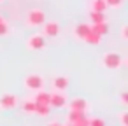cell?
Masks as SVG:
<instances>
[{"instance_id": "6da1fadb", "label": "cell", "mask_w": 128, "mask_h": 126, "mask_svg": "<svg viewBox=\"0 0 128 126\" xmlns=\"http://www.w3.org/2000/svg\"><path fill=\"white\" fill-rule=\"evenodd\" d=\"M44 21H46L44 11H40V9L28 11V14H26V25H30V26H40V25H44Z\"/></svg>"}, {"instance_id": "7a4b0ae2", "label": "cell", "mask_w": 128, "mask_h": 126, "mask_svg": "<svg viewBox=\"0 0 128 126\" xmlns=\"http://www.w3.org/2000/svg\"><path fill=\"white\" fill-rule=\"evenodd\" d=\"M121 63H123V60H121V56L118 53H105L104 54V65H105V68L118 70L121 67Z\"/></svg>"}, {"instance_id": "3957f363", "label": "cell", "mask_w": 128, "mask_h": 126, "mask_svg": "<svg viewBox=\"0 0 128 126\" xmlns=\"http://www.w3.org/2000/svg\"><path fill=\"white\" fill-rule=\"evenodd\" d=\"M25 86H26V89H30V91H39V89H42L44 81H42V77H40V75L30 74V75H26V77H25Z\"/></svg>"}, {"instance_id": "277c9868", "label": "cell", "mask_w": 128, "mask_h": 126, "mask_svg": "<svg viewBox=\"0 0 128 126\" xmlns=\"http://www.w3.org/2000/svg\"><path fill=\"white\" fill-rule=\"evenodd\" d=\"M18 105V98L14 95H2L0 96V109H4V110H9V109H14Z\"/></svg>"}, {"instance_id": "5b68a950", "label": "cell", "mask_w": 128, "mask_h": 126, "mask_svg": "<svg viewBox=\"0 0 128 126\" xmlns=\"http://www.w3.org/2000/svg\"><path fill=\"white\" fill-rule=\"evenodd\" d=\"M49 105H53V107H58V109L65 107V105H67V98H65V95H63L62 91L51 93V96H49Z\"/></svg>"}, {"instance_id": "8992f818", "label": "cell", "mask_w": 128, "mask_h": 126, "mask_svg": "<svg viewBox=\"0 0 128 126\" xmlns=\"http://www.w3.org/2000/svg\"><path fill=\"white\" fill-rule=\"evenodd\" d=\"M44 46H46L44 35H32V37L28 39V47H30V49L39 51V49H44Z\"/></svg>"}, {"instance_id": "52a82bcc", "label": "cell", "mask_w": 128, "mask_h": 126, "mask_svg": "<svg viewBox=\"0 0 128 126\" xmlns=\"http://www.w3.org/2000/svg\"><path fill=\"white\" fill-rule=\"evenodd\" d=\"M60 33V25L56 21H48L44 23V35L48 37H56Z\"/></svg>"}, {"instance_id": "ba28073f", "label": "cell", "mask_w": 128, "mask_h": 126, "mask_svg": "<svg viewBox=\"0 0 128 126\" xmlns=\"http://www.w3.org/2000/svg\"><path fill=\"white\" fill-rule=\"evenodd\" d=\"M70 110H79V112H86L88 110V102L84 98H74L70 103H68Z\"/></svg>"}, {"instance_id": "9c48e42d", "label": "cell", "mask_w": 128, "mask_h": 126, "mask_svg": "<svg viewBox=\"0 0 128 126\" xmlns=\"http://www.w3.org/2000/svg\"><path fill=\"white\" fill-rule=\"evenodd\" d=\"M67 86H68V79H67L65 75H58V77L53 79V88H54L56 91H65Z\"/></svg>"}, {"instance_id": "30bf717a", "label": "cell", "mask_w": 128, "mask_h": 126, "mask_svg": "<svg viewBox=\"0 0 128 126\" xmlns=\"http://www.w3.org/2000/svg\"><path fill=\"white\" fill-rule=\"evenodd\" d=\"M49 96H51V93L39 89V91H37V95L34 96V102H35L37 105H49Z\"/></svg>"}, {"instance_id": "8fae6325", "label": "cell", "mask_w": 128, "mask_h": 126, "mask_svg": "<svg viewBox=\"0 0 128 126\" xmlns=\"http://www.w3.org/2000/svg\"><path fill=\"white\" fill-rule=\"evenodd\" d=\"M74 32H76V37H79V39L82 40V39H84V37H86V35H88V33L91 32V25H86V23H79V25L76 26V30H74Z\"/></svg>"}, {"instance_id": "7c38bea8", "label": "cell", "mask_w": 128, "mask_h": 126, "mask_svg": "<svg viewBox=\"0 0 128 126\" xmlns=\"http://www.w3.org/2000/svg\"><path fill=\"white\" fill-rule=\"evenodd\" d=\"M91 30H93L95 33H98L100 37H104V35L109 33V25H107L105 21H102V23H93V25H91Z\"/></svg>"}, {"instance_id": "4fadbf2b", "label": "cell", "mask_w": 128, "mask_h": 126, "mask_svg": "<svg viewBox=\"0 0 128 126\" xmlns=\"http://www.w3.org/2000/svg\"><path fill=\"white\" fill-rule=\"evenodd\" d=\"M84 116H86L84 112H79V110H70V112L67 114V121H68L70 124H76V123H77L79 119H82Z\"/></svg>"}, {"instance_id": "5bb4252c", "label": "cell", "mask_w": 128, "mask_h": 126, "mask_svg": "<svg viewBox=\"0 0 128 126\" xmlns=\"http://www.w3.org/2000/svg\"><path fill=\"white\" fill-rule=\"evenodd\" d=\"M105 9H107V2H105V0H91V11L104 12Z\"/></svg>"}, {"instance_id": "9a60e30c", "label": "cell", "mask_w": 128, "mask_h": 126, "mask_svg": "<svg viewBox=\"0 0 128 126\" xmlns=\"http://www.w3.org/2000/svg\"><path fill=\"white\" fill-rule=\"evenodd\" d=\"M82 40H84V42H88V44H98V42L102 40V37H100L98 33H95V32L91 30V32H90V33H88V35H86V37L82 39Z\"/></svg>"}, {"instance_id": "2e32d148", "label": "cell", "mask_w": 128, "mask_h": 126, "mask_svg": "<svg viewBox=\"0 0 128 126\" xmlns=\"http://www.w3.org/2000/svg\"><path fill=\"white\" fill-rule=\"evenodd\" d=\"M90 18H91L93 23H102V21H105V14L100 12V11H91V12H90Z\"/></svg>"}, {"instance_id": "e0dca14e", "label": "cell", "mask_w": 128, "mask_h": 126, "mask_svg": "<svg viewBox=\"0 0 128 126\" xmlns=\"http://www.w3.org/2000/svg\"><path fill=\"white\" fill-rule=\"evenodd\" d=\"M35 109H37V103H35L34 100H26V102L23 103V110H25L26 114H35Z\"/></svg>"}, {"instance_id": "ac0fdd59", "label": "cell", "mask_w": 128, "mask_h": 126, "mask_svg": "<svg viewBox=\"0 0 128 126\" xmlns=\"http://www.w3.org/2000/svg\"><path fill=\"white\" fill-rule=\"evenodd\" d=\"M35 114H39V116L46 117V116L49 114V105H37V109H35Z\"/></svg>"}, {"instance_id": "d6986e66", "label": "cell", "mask_w": 128, "mask_h": 126, "mask_svg": "<svg viewBox=\"0 0 128 126\" xmlns=\"http://www.w3.org/2000/svg\"><path fill=\"white\" fill-rule=\"evenodd\" d=\"M105 2H107V7H114V9H118V7L123 5L124 0H105Z\"/></svg>"}, {"instance_id": "ffe728a7", "label": "cell", "mask_w": 128, "mask_h": 126, "mask_svg": "<svg viewBox=\"0 0 128 126\" xmlns=\"http://www.w3.org/2000/svg\"><path fill=\"white\" fill-rule=\"evenodd\" d=\"M9 33V25L2 19V21H0V37H2V35H7Z\"/></svg>"}, {"instance_id": "44dd1931", "label": "cell", "mask_w": 128, "mask_h": 126, "mask_svg": "<svg viewBox=\"0 0 128 126\" xmlns=\"http://www.w3.org/2000/svg\"><path fill=\"white\" fill-rule=\"evenodd\" d=\"M90 126H105V121L100 117H93V119H90Z\"/></svg>"}, {"instance_id": "7402d4cb", "label": "cell", "mask_w": 128, "mask_h": 126, "mask_svg": "<svg viewBox=\"0 0 128 126\" xmlns=\"http://www.w3.org/2000/svg\"><path fill=\"white\" fill-rule=\"evenodd\" d=\"M121 126H128V112H121Z\"/></svg>"}, {"instance_id": "603a6c76", "label": "cell", "mask_w": 128, "mask_h": 126, "mask_svg": "<svg viewBox=\"0 0 128 126\" xmlns=\"http://www.w3.org/2000/svg\"><path fill=\"white\" fill-rule=\"evenodd\" d=\"M121 37H123L124 40L128 39V26H123V28H121Z\"/></svg>"}, {"instance_id": "cb8c5ba5", "label": "cell", "mask_w": 128, "mask_h": 126, "mask_svg": "<svg viewBox=\"0 0 128 126\" xmlns=\"http://www.w3.org/2000/svg\"><path fill=\"white\" fill-rule=\"evenodd\" d=\"M121 103H123V105L128 103V93H121Z\"/></svg>"}, {"instance_id": "d4e9b609", "label": "cell", "mask_w": 128, "mask_h": 126, "mask_svg": "<svg viewBox=\"0 0 128 126\" xmlns=\"http://www.w3.org/2000/svg\"><path fill=\"white\" fill-rule=\"evenodd\" d=\"M48 126H63V124H62V123H56V121H53V123H49Z\"/></svg>"}, {"instance_id": "484cf974", "label": "cell", "mask_w": 128, "mask_h": 126, "mask_svg": "<svg viewBox=\"0 0 128 126\" xmlns=\"http://www.w3.org/2000/svg\"><path fill=\"white\" fill-rule=\"evenodd\" d=\"M0 21H2V16H0Z\"/></svg>"}, {"instance_id": "4316f807", "label": "cell", "mask_w": 128, "mask_h": 126, "mask_svg": "<svg viewBox=\"0 0 128 126\" xmlns=\"http://www.w3.org/2000/svg\"><path fill=\"white\" fill-rule=\"evenodd\" d=\"M0 2H2V0H0Z\"/></svg>"}]
</instances>
